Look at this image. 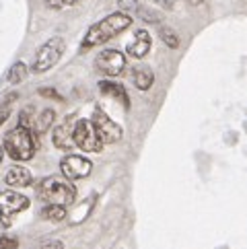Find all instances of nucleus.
<instances>
[{
  "mask_svg": "<svg viewBox=\"0 0 247 249\" xmlns=\"http://www.w3.org/2000/svg\"><path fill=\"white\" fill-rule=\"evenodd\" d=\"M132 25V17L128 13H111L105 19H101L99 23H95L87 31L85 39H83V50H89L95 46H101V43L109 41L113 37H118L120 33H124Z\"/></svg>",
  "mask_w": 247,
  "mask_h": 249,
  "instance_id": "obj_1",
  "label": "nucleus"
},
{
  "mask_svg": "<svg viewBox=\"0 0 247 249\" xmlns=\"http://www.w3.org/2000/svg\"><path fill=\"white\" fill-rule=\"evenodd\" d=\"M37 196L39 200H43L46 204H58V206H70L76 200V188L72 185V181L68 177H48L43 179L37 188Z\"/></svg>",
  "mask_w": 247,
  "mask_h": 249,
  "instance_id": "obj_2",
  "label": "nucleus"
},
{
  "mask_svg": "<svg viewBox=\"0 0 247 249\" xmlns=\"http://www.w3.org/2000/svg\"><path fill=\"white\" fill-rule=\"evenodd\" d=\"M2 144H4V153L11 159H15V161H31L35 148H37V140L33 138L31 130L17 126L4 136Z\"/></svg>",
  "mask_w": 247,
  "mask_h": 249,
  "instance_id": "obj_3",
  "label": "nucleus"
},
{
  "mask_svg": "<svg viewBox=\"0 0 247 249\" xmlns=\"http://www.w3.org/2000/svg\"><path fill=\"white\" fill-rule=\"evenodd\" d=\"M64 50H66V41L64 37H52L48 39L43 46L37 50V54H35V60H33V66L31 70L35 74H43V72H48V70L54 68L62 54H64Z\"/></svg>",
  "mask_w": 247,
  "mask_h": 249,
  "instance_id": "obj_4",
  "label": "nucleus"
},
{
  "mask_svg": "<svg viewBox=\"0 0 247 249\" xmlns=\"http://www.w3.org/2000/svg\"><path fill=\"white\" fill-rule=\"evenodd\" d=\"M91 122H93V128L97 132V136L103 140V144H113V142H120L124 138L122 126H118V124L113 122L101 107H95L93 109Z\"/></svg>",
  "mask_w": 247,
  "mask_h": 249,
  "instance_id": "obj_5",
  "label": "nucleus"
},
{
  "mask_svg": "<svg viewBox=\"0 0 247 249\" xmlns=\"http://www.w3.org/2000/svg\"><path fill=\"white\" fill-rule=\"evenodd\" d=\"M29 208V198L19 192L4 190L0 192V225L11 227V220L17 212H23Z\"/></svg>",
  "mask_w": 247,
  "mask_h": 249,
  "instance_id": "obj_6",
  "label": "nucleus"
},
{
  "mask_svg": "<svg viewBox=\"0 0 247 249\" xmlns=\"http://www.w3.org/2000/svg\"><path fill=\"white\" fill-rule=\"evenodd\" d=\"M74 142L85 153H101L103 140L97 136L91 120H76L74 126Z\"/></svg>",
  "mask_w": 247,
  "mask_h": 249,
  "instance_id": "obj_7",
  "label": "nucleus"
},
{
  "mask_svg": "<svg viewBox=\"0 0 247 249\" xmlns=\"http://www.w3.org/2000/svg\"><path fill=\"white\" fill-rule=\"evenodd\" d=\"M60 171H62L64 177H68L70 181L85 179V177L91 175L93 163L87 157H81V155H66L60 161Z\"/></svg>",
  "mask_w": 247,
  "mask_h": 249,
  "instance_id": "obj_8",
  "label": "nucleus"
},
{
  "mask_svg": "<svg viewBox=\"0 0 247 249\" xmlns=\"http://www.w3.org/2000/svg\"><path fill=\"white\" fill-rule=\"evenodd\" d=\"M95 68L105 76H120L126 68V56L120 50H103L95 58Z\"/></svg>",
  "mask_w": 247,
  "mask_h": 249,
  "instance_id": "obj_9",
  "label": "nucleus"
},
{
  "mask_svg": "<svg viewBox=\"0 0 247 249\" xmlns=\"http://www.w3.org/2000/svg\"><path fill=\"white\" fill-rule=\"evenodd\" d=\"M74 126L76 122L72 120H64L62 124L54 128V134H52V140H54V146L60 148V150H70L72 146H76L74 142Z\"/></svg>",
  "mask_w": 247,
  "mask_h": 249,
  "instance_id": "obj_10",
  "label": "nucleus"
},
{
  "mask_svg": "<svg viewBox=\"0 0 247 249\" xmlns=\"http://www.w3.org/2000/svg\"><path fill=\"white\" fill-rule=\"evenodd\" d=\"M151 46H153L151 33H148L146 29H136L134 37H132V41L126 46V52L132 58H144L148 52H151Z\"/></svg>",
  "mask_w": 247,
  "mask_h": 249,
  "instance_id": "obj_11",
  "label": "nucleus"
},
{
  "mask_svg": "<svg viewBox=\"0 0 247 249\" xmlns=\"http://www.w3.org/2000/svg\"><path fill=\"white\" fill-rule=\"evenodd\" d=\"M4 181H6V185H11V188H27V185H31L33 177H31L29 169H25L21 165H13L4 175Z\"/></svg>",
  "mask_w": 247,
  "mask_h": 249,
  "instance_id": "obj_12",
  "label": "nucleus"
},
{
  "mask_svg": "<svg viewBox=\"0 0 247 249\" xmlns=\"http://www.w3.org/2000/svg\"><path fill=\"white\" fill-rule=\"evenodd\" d=\"M99 91H101L103 95H109V97H113V99H118L126 109L130 107V97H128V93H126V89H124L120 83L101 81V83H99Z\"/></svg>",
  "mask_w": 247,
  "mask_h": 249,
  "instance_id": "obj_13",
  "label": "nucleus"
},
{
  "mask_svg": "<svg viewBox=\"0 0 247 249\" xmlns=\"http://www.w3.org/2000/svg\"><path fill=\"white\" fill-rule=\"evenodd\" d=\"M56 122V111L52 109V107H48V109H43L41 113H39V118L35 120V128H33V132L37 136H41V134H46V132L52 128V124Z\"/></svg>",
  "mask_w": 247,
  "mask_h": 249,
  "instance_id": "obj_14",
  "label": "nucleus"
},
{
  "mask_svg": "<svg viewBox=\"0 0 247 249\" xmlns=\"http://www.w3.org/2000/svg\"><path fill=\"white\" fill-rule=\"evenodd\" d=\"M153 83H155V74H153L151 68L142 66V68L134 70V85H136V89H140V91H148V89L153 87Z\"/></svg>",
  "mask_w": 247,
  "mask_h": 249,
  "instance_id": "obj_15",
  "label": "nucleus"
},
{
  "mask_svg": "<svg viewBox=\"0 0 247 249\" xmlns=\"http://www.w3.org/2000/svg\"><path fill=\"white\" fill-rule=\"evenodd\" d=\"M95 200H97V196H91V198H87V200L83 202L85 206H76L72 212H68V220L72 222V225H78V222H83L87 216H89V212H91V208H93Z\"/></svg>",
  "mask_w": 247,
  "mask_h": 249,
  "instance_id": "obj_16",
  "label": "nucleus"
},
{
  "mask_svg": "<svg viewBox=\"0 0 247 249\" xmlns=\"http://www.w3.org/2000/svg\"><path fill=\"white\" fill-rule=\"evenodd\" d=\"M39 214H41L43 220H54V222H58V220H64L68 216V212H66V206H58V204H46V206L41 208Z\"/></svg>",
  "mask_w": 247,
  "mask_h": 249,
  "instance_id": "obj_17",
  "label": "nucleus"
},
{
  "mask_svg": "<svg viewBox=\"0 0 247 249\" xmlns=\"http://www.w3.org/2000/svg\"><path fill=\"white\" fill-rule=\"evenodd\" d=\"M25 76H27V64L25 62H15L6 72V81L8 85H19L25 81Z\"/></svg>",
  "mask_w": 247,
  "mask_h": 249,
  "instance_id": "obj_18",
  "label": "nucleus"
},
{
  "mask_svg": "<svg viewBox=\"0 0 247 249\" xmlns=\"http://www.w3.org/2000/svg\"><path fill=\"white\" fill-rule=\"evenodd\" d=\"M19 126L33 132V128H35V107L33 105H27V107H23L19 111Z\"/></svg>",
  "mask_w": 247,
  "mask_h": 249,
  "instance_id": "obj_19",
  "label": "nucleus"
},
{
  "mask_svg": "<svg viewBox=\"0 0 247 249\" xmlns=\"http://www.w3.org/2000/svg\"><path fill=\"white\" fill-rule=\"evenodd\" d=\"M159 37H161L165 46L171 48V50H177L179 43H181V41H179V35L175 33L171 27H161V29H159Z\"/></svg>",
  "mask_w": 247,
  "mask_h": 249,
  "instance_id": "obj_20",
  "label": "nucleus"
},
{
  "mask_svg": "<svg viewBox=\"0 0 247 249\" xmlns=\"http://www.w3.org/2000/svg\"><path fill=\"white\" fill-rule=\"evenodd\" d=\"M17 99V95L13 93V95H8L6 99L2 101V105H0V126L8 120V115H11V111H13V101Z\"/></svg>",
  "mask_w": 247,
  "mask_h": 249,
  "instance_id": "obj_21",
  "label": "nucleus"
},
{
  "mask_svg": "<svg viewBox=\"0 0 247 249\" xmlns=\"http://www.w3.org/2000/svg\"><path fill=\"white\" fill-rule=\"evenodd\" d=\"M76 2H81V0H43V4L52 8V11H62V8L74 6Z\"/></svg>",
  "mask_w": 247,
  "mask_h": 249,
  "instance_id": "obj_22",
  "label": "nucleus"
},
{
  "mask_svg": "<svg viewBox=\"0 0 247 249\" xmlns=\"http://www.w3.org/2000/svg\"><path fill=\"white\" fill-rule=\"evenodd\" d=\"M138 17L148 23H159V15H155V11H148V8H138Z\"/></svg>",
  "mask_w": 247,
  "mask_h": 249,
  "instance_id": "obj_23",
  "label": "nucleus"
},
{
  "mask_svg": "<svg viewBox=\"0 0 247 249\" xmlns=\"http://www.w3.org/2000/svg\"><path fill=\"white\" fill-rule=\"evenodd\" d=\"M0 249H19V239L2 237V239H0Z\"/></svg>",
  "mask_w": 247,
  "mask_h": 249,
  "instance_id": "obj_24",
  "label": "nucleus"
},
{
  "mask_svg": "<svg viewBox=\"0 0 247 249\" xmlns=\"http://www.w3.org/2000/svg\"><path fill=\"white\" fill-rule=\"evenodd\" d=\"M39 249H64V243L58 241V239H43Z\"/></svg>",
  "mask_w": 247,
  "mask_h": 249,
  "instance_id": "obj_25",
  "label": "nucleus"
},
{
  "mask_svg": "<svg viewBox=\"0 0 247 249\" xmlns=\"http://www.w3.org/2000/svg\"><path fill=\"white\" fill-rule=\"evenodd\" d=\"M39 95L41 97H50V99H56V101H62V95L56 91V89H50V87H41Z\"/></svg>",
  "mask_w": 247,
  "mask_h": 249,
  "instance_id": "obj_26",
  "label": "nucleus"
},
{
  "mask_svg": "<svg viewBox=\"0 0 247 249\" xmlns=\"http://www.w3.org/2000/svg\"><path fill=\"white\" fill-rule=\"evenodd\" d=\"M136 2H138V0H118V4H120L122 8H134Z\"/></svg>",
  "mask_w": 247,
  "mask_h": 249,
  "instance_id": "obj_27",
  "label": "nucleus"
},
{
  "mask_svg": "<svg viewBox=\"0 0 247 249\" xmlns=\"http://www.w3.org/2000/svg\"><path fill=\"white\" fill-rule=\"evenodd\" d=\"M157 4H161V6H167V8H171V6H175L179 2V0H155Z\"/></svg>",
  "mask_w": 247,
  "mask_h": 249,
  "instance_id": "obj_28",
  "label": "nucleus"
},
{
  "mask_svg": "<svg viewBox=\"0 0 247 249\" xmlns=\"http://www.w3.org/2000/svg\"><path fill=\"white\" fill-rule=\"evenodd\" d=\"M188 2H190L192 6H200V4H204V0H188Z\"/></svg>",
  "mask_w": 247,
  "mask_h": 249,
  "instance_id": "obj_29",
  "label": "nucleus"
},
{
  "mask_svg": "<svg viewBox=\"0 0 247 249\" xmlns=\"http://www.w3.org/2000/svg\"><path fill=\"white\" fill-rule=\"evenodd\" d=\"M6 153H4V144H2V142H0V163H2V157H4Z\"/></svg>",
  "mask_w": 247,
  "mask_h": 249,
  "instance_id": "obj_30",
  "label": "nucleus"
}]
</instances>
